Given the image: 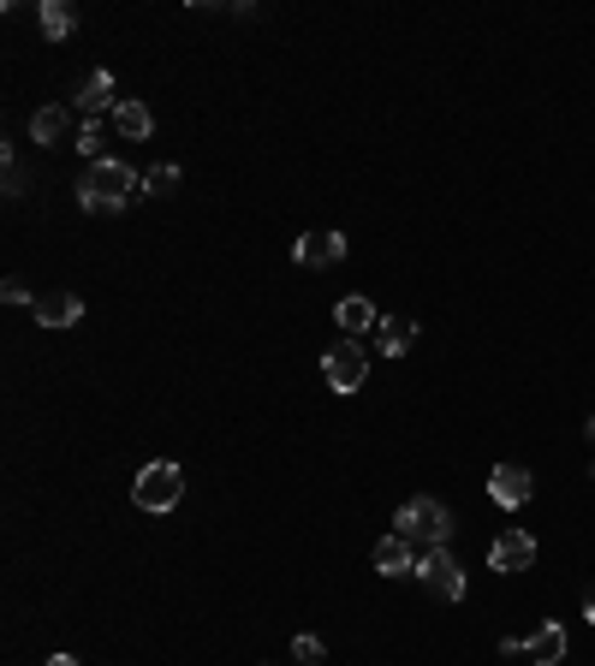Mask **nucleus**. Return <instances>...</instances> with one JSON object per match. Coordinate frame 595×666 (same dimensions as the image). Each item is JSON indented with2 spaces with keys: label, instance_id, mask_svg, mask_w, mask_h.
<instances>
[{
  "label": "nucleus",
  "instance_id": "3",
  "mask_svg": "<svg viewBox=\"0 0 595 666\" xmlns=\"http://www.w3.org/2000/svg\"><path fill=\"white\" fill-rule=\"evenodd\" d=\"M185 494V470L173 465V458H155V465H143L131 476V500H138L143 512H173Z\"/></svg>",
  "mask_w": 595,
  "mask_h": 666
},
{
  "label": "nucleus",
  "instance_id": "14",
  "mask_svg": "<svg viewBox=\"0 0 595 666\" xmlns=\"http://www.w3.org/2000/svg\"><path fill=\"white\" fill-rule=\"evenodd\" d=\"M31 138L36 143H78L72 138V107H36L31 114Z\"/></svg>",
  "mask_w": 595,
  "mask_h": 666
},
{
  "label": "nucleus",
  "instance_id": "6",
  "mask_svg": "<svg viewBox=\"0 0 595 666\" xmlns=\"http://www.w3.org/2000/svg\"><path fill=\"white\" fill-rule=\"evenodd\" d=\"M530 494H536V476L524 465H494L489 470V500H494V506L518 512V506H530Z\"/></svg>",
  "mask_w": 595,
  "mask_h": 666
},
{
  "label": "nucleus",
  "instance_id": "17",
  "mask_svg": "<svg viewBox=\"0 0 595 666\" xmlns=\"http://www.w3.org/2000/svg\"><path fill=\"white\" fill-rule=\"evenodd\" d=\"M173 190H179V167H173V161L143 173V197H173Z\"/></svg>",
  "mask_w": 595,
  "mask_h": 666
},
{
  "label": "nucleus",
  "instance_id": "25",
  "mask_svg": "<svg viewBox=\"0 0 595 666\" xmlns=\"http://www.w3.org/2000/svg\"><path fill=\"white\" fill-rule=\"evenodd\" d=\"M48 666H78V661H72V655H54V661H48Z\"/></svg>",
  "mask_w": 595,
  "mask_h": 666
},
{
  "label": "nucleus",
  "instance_id": "24",
  "mask_svg": "<svg viewBox=\"0 0 595 666\" xmlns=\"http://www.w3.org/2000/svg\"><path fill=\"white\" fill-rule=\"evenodd\" d=\"M584 441L595 446V411H590V423H584Z\"/></svg>",
  "mask_w": 595,
  "mask_h": 666
},
{
  "label": "nucleus",
  "instance_id": "19",
  "mask_svg": "<svg viewBox=\"0 0 595 666\" xmlns=\"http://www.w3.org/2000/svg\"><path fill=\"white\" fill-rule=\"evenodd\" d=\"M78 149H84L90 167H96V161H107V155H102V131H96V119H84V131H78Z\"/></svg>",
  "mask_w": 595,
  "mask_h": 666
},
{
  "label": "nucleus",
  "instance_id": "5",
  "mask_svg": "<svg viewBox=\"0 0 595 666\" xmlns=\"http://www.w3.org/2000/svg\"><path fill=\"white\" fill-rule=\"evenodd\" d=\"M417 577L429 583V595H435V601H465V565H458L446 548H423Z\"/></svg>",
  "mask_w": 595,
  "mask_h": 666
},
{
  "label": "nucleus",
  "instance_id": "4",
  "mask_svg": "<svg viewBox=\"0 0 595 666\" xmlns=\"http://www.w3.org/2000/svg\"><path fill=\"white\" fill-rule=\"evenodd\" d=\"M322 381H328L334 393H358L363 381H370V351L358 346V339H334L328 351H322Z\"/></svg>",
  "mask_w": 595,
  "mask_h": 666
},
{
  "label": "nucleus",
  "instance_id": "18",
  "mask_svg": "<svg viewBox=\"0 0 595 666\" xmlns=\"http://www.w3.org/2000/svg\"><path fill=\"white\" fill-rule=\"evenodd\" d=\"M43 36H54V43L72 36V7L66 0H43Z\"/></svg>",
  "mask_w": 595,
  "mask_h": 666
},
{
  "label": "nucleus",
  "instance_id": "13",
  "mask_svg": "<svg viewBox=\"0 0 595 666\" xmlns=\"http://www.w3.org/2000/svg\"><path fill=\"white\" fill-rule=\"evenodd\" d=\"M411 346H417V322L411 316H382V328H375V351H382V358H405Z\"/></svg>",
  "mask_w": 595,
  "mask_h": 666
},
{
  "label": "nucleus",
  "instance_id": "23",
  "mask_svg": "<svg viewBox=\"0 0 595 666\" xmlns=\"http://www.w3.org/2000/svg\"><path fill=\"white\" fill-rule=\"evenodd\" d=\"M584 614H590V624H595V583H590V595H584Z\"/></svg>",
  "mask_w": 595,
  "mask_h": 666
},
{
  "label": "nucleus",
  "instance_id": "8",
  "mask_svg": "<svg viewBox=\"0 0 595 666\" xmlns=\"http://www.w3.org/2000/svg\"><path fill=\"white\" fill-rule=\"evenodd\" d=\"M31 316L43 322V328H72V322H84V297L78 292H36Z\"/></svg>",
  "mask_w": 595,
  "mask_h": 666
},
{
  "label": "nucleus",
  "instance_id": "10",
  "mask_svg": "<svg viewBox=\"0 0 595 666\" xmlns=\"http://www.w3.org/2000/svg\"><path fill=\"white\" fill-rule=\"evenodd\" d=\"M565 649H572V643H565V631H560V619H548V624H536V631H530V636H524V655H530L536 666H560V661H565Z\"/></svg>",
  "mask_w": 595,
  "mask_h": 666
},
{
  "label": "nucleus",
  "instance_id": "11",
  "mask_svg": "<svg viewBox=\"0 0 595 666\" xmlns=\"http://www.w3.org/2000/svg\"><path fill=\"white\" fill-rule=\"evenodd\" d=\"M119 95H114V72H90L84 84H78V114L96 119V114H114Z\"/></svg>",
  "mask_w": 595,
  "mask_h": 666
},
{
  "label": "nucleus",
  "instance_id": "1",
  "mask_svg": "<svg viewBox=\"0 0 595 666\" xmlns=\"http://www.w3.org/2000/svg\"><path fill=\"white\" fill-rule=\"evenodd\" d=\"M131 197H143V173H131L126 161H96V167L78 179V202L90 214H119Z\"/></svg>",
  "mask_w": 595,
  "mask_h": 666
},
{
  "label": "nucleus",
  "instance_id": "22",
  "mask_svg": "<svg viewBox=\"0 0 595 666\" xmlns=\"http://www.w3.org/2000/svg\"><path fill=\"white\" fill-rule=\"evenodd\" d=\"M19 190H24V167L7 155V197H19Z\"/></svg>",
  "mask_w": 595,
  "mask_h": 666
},
{
  "label": "nucleus",
  "instance_id": "7",
  "mask_svg": "<svg viewBox=\"0 0 595 666\" xmlns=\"http://www.w3.org/2000/svg\"><path fill=\"white\" fill-rule=\"evenodd\" d=\"M292 256H298V268H334V262H346V233H304L292 244Z\"/></svg>",
  "mask_w": 595,
  "mask_h": 666
},
{
  "label": "nucleus",
  "instance_id": "2",
  "mask_svg": "<svg viewBox=\"0 0 595 666\" xmlns=\"http://www.w3.org/2000/svg\"><path fill=\"white\" fill-rule=\"evenodd\" d=\"M394 529L405 541H417V548H446V536H453V512L441 506V500H405L394 512Z\"/></svg>",
  "mask_w": 595,
  "mask_h": 666
},
{
  "label": "nucleus",
  "instance_id": "15",
  "mask_svg": "<svg viewBox=\"0 0 595 666\" xmlns=\"http://www.w3.org/2000/svg\"><path fill=\"white\" fill-rule=\"evenodd\" d=\"M334 322H340V334L346 339H358V334H370V328H382V316H375V304L370 297H340V309H334Z\"/></svg>",
  "mask_w": 595,
  "mask_h": 666
},
{
  "label": "nucleus",
  "instance_id": "9",
  "mask_svg": "<svg viewBox=\"0 0 595 666\" xmlns=\"http://www.w3.org/2000/svg\"><path fill=\"white\" fill-rule=\"evenodd\" d=\"M489 565H494V571H524V565H536V536H524V529H506V536L489 548Z\"/></svg>",
  "mask_w": 595,
  "mask_h": 666
},
{
  "label": "nucleus",
  "instance_id": "12",
  "mask_svg": "<svg viewBox=\"0 0 595 666\" xmlns=\"http://www.w3.org/2000/svg\"><path fill=\"white\" fill-rule=\"evenodd\" d=\"M375 571H382V577H405V571H417V553H411V541H405L399 529L375 541Z\"/></svg>",
  "mask_w": 595,
  "mask_h": 666
},
{
  "label": "nucleus",
  "instance_id": "20",
  "mask_svg": "<svg viewBox=\"0 0 595 666\" xmlns=\"http://www.w3.org/2000/svg\"><path fill=\"white\" fill-rule=\"evenodd\" d=\"M292 661L316 666V661H322V636H292Z\"/></svg>",
  "mask_w": 595,
  "mask_h": 666
},
{
  "label": "nucleus",
  "instance_id": "21",
  "mask_svg": "<svg viewBox=\"0 0 595 666\" xmlns=\"http://www.w3.org/2000/svg\"><path fill=\"white\" fill-rule=\"evenodd\" d=\"M0 297H7V304H36L31 285H24V280H7V285H0Z\"/></svg>",
  "mask_w": 595,
  "mask_h": 666
},
{
  "label": "nucleus",
  "instance_id": "16",
  "mask_svg": "<svg viewBox=\"0 0 595 666\" xmlns=\"http://www.w3.org/2000/svg\"><path fill=\"white\" fill-rule=\"evenodd\" d=\"M114 131H119V138H131V143H143L149 131H155V114H149L143 102H131V95H126V102L114 107Z\"/></svg>",
  "mask_w": 595,
  "mask_h": 666
}]
</instances>
